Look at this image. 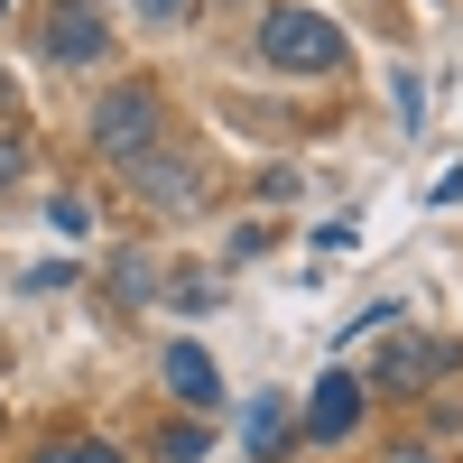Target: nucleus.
<instances>
[{"label":"nucleus","mask_w":463,"mask_h":463,"mask_svg":"<svg viewBox=\"0 0 463 463\" xmlns=\"http://www.w3.org/2000/svg\"><path fill=\"white\" fill-rule=\"evenodd\" d=\"M176 10H185V0H139V19H158V28H167Z\"/></svg>","instance_id":"nucleus-10"},{"label":"nucleus","mask_w":463,"mask_h":463,"mask_svg":"<svg viewBox=\"0 0 463 463\" xmlns=\"http://www.w3.org/2000/svg\"><path fill=\"white\" fill-rule=\"evenodd\" d=\"M260 56L288 65V74H334L343 65V28L316 19V10H269L260 19Z\"/></svg>","instance_id":"nucleus-1"},{"label":"nucleus","mask_w":463,"mask_h":463,"mask_svg":"<svg viewBox=\"0 0 463 463\" xmlns=\"http://www.w3.org/2000/svg\"><path fill=\"white\" fill-rule=\"evenodd\" d=\"M204 454V417H195V427H167L158 436V463H195Z\"/></svg>","instance_id":"nucleus-8"},{"label":"nucleus","mask_w":463,"mask_h":463,"mask_svg":"<svg viewBox=\"0 0 463 463\" xmlns=\"http://www.w3.org/2000/svg\"><path fill=\"white\" fill-rule=\"evenodd\" d=\"M399 463H436V454H399Z\"/></svg>","instance_id":"nucleus-11"},{"label":"nucleus","mask_w":463,"mask_h":463,"mask_svg":"<svg viewBox=\"0 0 463 463\" xmlns=\"http://www.w3.org/2000/svg\"><path fill=\"white\" fill-rule=\"evenodd\" d=\"M148 130H158L148 93H111V102L93 111V139H102V148H121V158H139V148H148Z\"/></svg>","instance_id":"nucleus-3"},{"label":"nucleus","mask_w":463,"mask_h":463,"mask_svg":"<svg viewBox=\"0 0 463 463\" xmlns=\"http://www.w3.org/2000/svg\"><path fill=\"white\" fill-rule=\"evenodd\" d=\"M167 390L185 399V408H222V371H213V353H195V343H167Z\"/></svg>","instance_id":"nucleus-4"},{"label":"nucleus","mask_w":463,"mask_h":463,"mask_svg":"<svg viewBox=\"0 0 463 463\" xmlns=\"http://www.w3.org/2000/svg\"><path fill=\"white\" fill-rule=\"evenodd\" d=\"M37 463H121V454H111V445H47Z\"/></svg>","instance_id":"nucleus-9"},{"label":"nucleus","mask_w":463,"mask_h":463,"mask_svg":"<svg viewBox=\"0 0 463 463\" xmlns=\"http://www.w3.org/2000/svg\"><path fill=\"white\" fill-rule=\"evenodd\" d=\"M445 343H427V334H399L390 343V362H380V390H417V380H445Z\"/></svg>","instance_id":"nucleus-5"},{"label":"nucleus","mask_w":463,"mask_h":463,"mask_svg":"<svg viewBox=\"0 0 463 463\" xmlns=\"http://www.w3.org/2000/svg\"><path fill=\"white\" fill-rule=\"evenodd\" d=\"M47 47H56L65 65H84V56H102V19H93V10H65V19H56V37H47Z\"/></svg>","instance_id":"nucleus-6"},{"label":"nucleus","mask_w":463,"mask_h":463,"mask_svg":"<svg viewBox=\"0 0 463 463\" xmlns=\"http://www.w3.org/2000/svg\"><path fill=\"white\" fill-rule=\"evenodd\" d=\"M362 427V380L353 371H325L316 399H306V436H353Z\"/></svg>","instance_id":"nucleus-2"},{"label":"nucleus","mask_w":463,"mask_h":463,"mask_svg":"<svg viewBox=\"0 0 463 463\" xmlns=\"http://www.w3.org/2000/svg\"><path fill=\"white\" fill-rule=\"evenodd\" d=\"M0 10H10V0H0Z\"/></svg>","instance_id":"nucleus-12"},{"label":"nucleus","mask_w":463,"mask_h":463,"mask_svg":"<svg viewBox=\"0 0 463 463\" xmlns=\"http://www.w3.org/2000/svg\"><path fill=\"white\" fill-rule=\"evenodd\" d=\"M279 436H288V408H279V399H250V417H241V445L269 463V445H279Z\"/></svg>","instance_id":"nucleus-7"}]
</instances>
